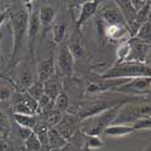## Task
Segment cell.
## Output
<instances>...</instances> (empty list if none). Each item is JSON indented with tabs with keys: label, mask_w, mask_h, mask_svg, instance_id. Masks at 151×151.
Listing matches in <instances>:
<instances>
[{
	"label": "cell",
	"mask_w": 151,
	"mask_h": 151,
	"mask_svg": "<svg viewBox=\"0 0 151 151\" xmlns=\"http://www.w3.org/2000/svg\"><path fill=\"white\" fill-rule=\"evenodd\" d=\"M28 5L27 6H19L10 12V18L12 24V32H14V48H12V56L10 64H15L17 62L23 42L26 40L28 34Z\"/></svg>",
	"instance_id": "obj_1"
},
{
	"label": "cell",
	"mask_w": 151,
	"mask_h": 151,
	"mask_svg": "<svg viewBox=\"0 0 151 151\" xmlns=\"http://www.w3.org/2000/svg\"><path fill=\"white\" fill-rule=\"evenodd\" d=\"M150 64L142 63L122 62L110 68L105 74L100 75L103 80H120V79H135V78H150Z\"/></svg>",
	"instance_id": "obj_2"
},
{
	"label": "cell",
	"mask_w": 151,
	"mask_h": 151,
	"mask_svg": "<svg viewBox=\"0 0 151 151\" xmlns=\"http://www.w3.org/2000/svg\"><path fill=\"white\" fill-rule=\"evenodd\" d=\"M120 108H121V105L117 104L103 112H100L98 115L83 119L80 121L79 127L87 137H99V134L102 133L108 126L114 123Z\"/></svg>",
	"instance_id": "obj_3"
},
{
	"label": "cell",
	"mask_w": 151,
	"mask_h": 151,
	"mask_svg": "<svg viewBox=\"0 0 151 151\" xmlns=\"http://www.w3.org/2000/svg\"><path fill=\"white\" fill-rule=\"evenodd\" d=\"M151 88V79L150 78H135L129 79L126 82L115 87L114 91L124 94H133V96H147L150 94Z\"/></svg>",
	"instance_id": "obj_4"
},
{
	"label": "cell",
	"mask_w": 151,
	"mask_h": 151,
	"mask_svg": "<svg viewBox=\"0 0 151 151\" xmlns=\"http://www.w3.org/2000/svg\"><path fill=\"white\" fill-rule=\"evenodd\" d=\"M128 42H129V55L124 62L147 64V58L150 57V45L139 41L135 37H131Z\"/></svg>",
	"instance_id": "obj_5"
},
{
	"label": "cell",
	"mask_w": 151,
	"mask_h": 151,
	"mask_svg": "<svg viewBox=\"0 0 151 151\" xmlns=\"http://www.w3.org/2000/svg\"><path fill=\"white\" fill-rule=\"evenodd\" d=\"M80 126V119L70 114H64L62 116L60 121L55 126V129L64 138L67 142L70 140V138L75 134Z\"/></svg>",
	"instance_id": "obj_6"
},
{
	"label": "cell",
	"mask_w": 151,
	"mask_h": 151,
	"mask_svg": "<svg viewBox=\"0 0 151 151\" xmlns=\"http://www.w3.org/2000/svg\"><path fill=\"white\" fill-rule=\"evenodd\" d=\"M28 11H29V16H28V44H29V50L33 52L34 51V45L35 40L40 32V19H39V10L35 6L32 7V5H28Z\"/></svg>",
	"instance_id": "obj_7"
},
{
	"label": "cell",
	"mask_w": 151,
	"mask_h": 151,
	"mask_svg": "<svg viewBox=\"0 0 151 151\" xmlns=\"http://www.w3.org/2000/svg\"><path fill=\"white\" fill-rule=\"evenodd\" d=\"M57 64H58L59 73H60V75H63V76H70L73 74L74 57L67 46L60 48V51L58 53V58H57Z\"/></svg>",
	"instance_id": "obj_8"
},
{
	"label": "cell",
	"mask_w": 151,
	"mask_h": 151,
	"mask_svg": "<svg viewBox=\"0 0 151 151\" xmlns=\"http://www.w3.org/2000/svg\"><path fill=\"white\" fill-rule=\"evenodd\" d=\"M112 106H109L104 100H94V102H90V103H85L81 105L80 109V114H79V119L80 121L87 117H91L94 115H98L100 112H103L108 109H110Z\"/></svg>",
	"instance_id": "obj_9"
},
{
	"label": "cell",
	"mask_w": 151,
	"mask_h": 151,
	"mask_svg": "<svg viewBox=\"0 0 151 151\" xmlns=\"http://www.w3.org/2000/svg\"><path fill=\"white\" fill-rule=\"evenodd\" d=\"M99 7V1L98 0H94V1H85L81 7H80V14H79V17L76 19V26L78 28L82 27L83 24L88 21Z\"/></svg>",
	"instance_id": "obj_10"
},
{
	"label": "cell",
	"mask_w": 151,
	"mask_h": 151,
	"mask_svg": "<svg viewBox=\"0 0 151 151\" xmlns=\"http://www.w3.org/2000/svg\"><path fill=\"white\" fill-rule=\"evenodd\" d=\"M37 81L44 83L55 75V62L53 58H47L37 64Z\"/></svg>",
	"instance_id": "obj_11"
},
{
	"label": "cell",
	"mask_w": 151,
	"mask_h": 151,
	"mask_svg": "<svg viewBox=\"0 0 151 151\" xmlns=\"http://www.w3.org/2000/svg\"><path fill=\"white\" fill-rule=\"evenodd\" d=\"M102 18L105 24L108 26H120V24H126L124 19L121 15L117 6H108L102 12Z\"/></svg>",
	"instance_id": "obj_12"
},
{
	"label": "cell",
	"mask_w": 151,
	"mask_h": 151,
	"mask_svg": "<svg viewBox=\"0 0 151 151\" xmlns=\"http://www.w3.org/2000/svg\"><path fill=\"white\" fill-rule=\"evenodd\" d=\"M67 144L68 142L55 128H50L47 131V145L51 150H60L65 147Z\"/></svg>",
	"instance_id": "obj_13"
},
{
	"label": "cell",
	"mask_w": 151,
	"mask_h": 151,
	"mask_svg": "<svg viewBox=\"0 0 151 151\" xmlns=\"http://www.w3.org/2000/svg\"><path fill=\"white\" fill-rule=\"evenodd\" d=\"M62 92H63L62 91V83L59 80L51 78L46 82H44V94L47 96L48 98H51L52 100H55Z\"/></svg>",
	"instance_id": "obj_14"
},
{
	"label": "cell",
	"mask_w": 151,
	"mask_h": 151,
	"mask_svg": "<svg viewBox=\"0 0 151 151\" xmlns=\"http://www.w3.org/2000/svg\"><path fill=\"white\" fill-rule=\"evenodd\" d=\"M56 17V10L52 6H42L39 9V19H40V26L42 28H48L52 26V22Z\"/></svg>",
	"instance_id": "obj_15"
},
{
	"label": "cell",
	"mask_w": 151,
	"mask_h": 151,
	"mask_svg": "<svg viewBox=\"0 0 151 151\" xmlns=\"http://www.w3.org/2000/svg\"><path fill=\"white\" fill-rule=\"evenodd\" d=\"M116 6L120 10V12H121V15H122L126 24L135 22V15H137V12L132 7L131 1H123V0H120V1H116Z\"/></svg>",
	"instance_id": "obj_16"
},
{
	"label": "cell",
	"mask_w": 151,
	"mask_h": 151,
	"mask_svg": "<svg viewBox=\"0 0 151 151\" xmlns=\"http://www.w3.org/2000/svg\"><path fill=\"white\" fill-rule=\"evenodd\" d=\"M133 132L134 129L129 124H110L103 131L105 135H110V137H126Z\"/></svg>",
	"instance_id": "obj_17"
},
{
	"label": "cell",
	"mask_w": 151,
	"mask_h": 151,
	"mask_svg": "<svg viewBox=\"0 0 151 151\" xmlns=\"http://www.w3.org/2000/svg\"><path fill=\"white\" fill-rule=\"evenodd\" d=\"M14 120L19 127H24V128H28V129H32V131L35 128V126L37 123V119L35 116L14 114Z\"/></svg>",
	"instance_id": "obj_18"
},
{
	"label": "cell",
	"mask_w": 151,
	"mask_h": 151,
	"mask_svg": "<svg viewBox=\"0 0 151 151\" xmlns=\"http://www.w3.org/2000/svg\"><path fill=\"white\" fill-rule=\"evenodd\" d=\"M68 33V26L67 23H57L52 27V37L55 44H60L65 39Z\"/></svg>",
	"instance_id": "obj_19"
},
{
	"label": "cell",
	"mask_w": 151,
	"mask_h": 151,
	"mask_svg": "<svg viewBox=\"0 0 151 151\" xmlns=\"http://www.w3.org/2000/svg\"><path fill=\"white\" fill-rule=\"evenodd\" d=\"M134 37L138 39L139 41H142V42H145V44L150 45V40H151V23H150V21L142 24Z\"/></svg>",
	"instance_id": "obj_20"
},
{
	"label": "cell",
	"mask_w": 151,
	"mask_h": 151,
	"mask_svg": "<svg viewBox=\"0 0 151 151\" xmlns=\"http://www.w3.org/2000/svg\"><path fill=\"white\" fill-rule=\"evenodd\" d=\"M62 116H63V114H60V112H58L57 110L52 109V110L45 112V114H42V122H45L50 128H53L60 121Z\"/></svg>",
	"instance_id": "obj_21"
},
{
	"label": "cell",
	"mask_w": 151,
	"mask_h": 151,
	"mask_svg": "<svg viewBox=\"0 0 151 151\" xmlns=\"http://www.w3.org/2000/svg\"><path fill=\"white\" fill-rule=\"evenodd\" d=\"M68 106H69V98H68V96L64 92H62L55 99V102H53V109L57 110L58 112H60V114L64 115L65 112H67V110H68Z\"/></svg>",
	"instance_id": "obj_22"
},
{
	"label": "cell",
	"mask_w": 151,
	"mask_h": 151,
	"mask_svg": "<svg viewBox=\"0 0 151 151\" xmlns=\"http://www.w3.org/2000/svg\"><path fill=\"white\" fill-rule=\"evenodd\" d=\"M69 51L71 52L73 57H78V58H83L86 56V50L81 42V39H74L68 47Z\"/></svg>",
	"instance_id": "obj_23"
},
{
	"label": "cell",
	"mask_w": 151,
	"mask_h": 151,
	"mask_svg": "<svg viewBox=\"0 0 151 151\" xmlns=\"http://www.w3.org/2000/svg\"><path fill=\"white\" fill-rule=\"evenodd\" d=\"M27 93L34 99V100H39L42 96H44V83L39 82V81H34L30 87L27 90Z\"/></svg>",
	"instance_id": "obj_24"
},
{
	"label": "cell",
	"mask_w": 151,
	"mask_h": 151,
	"mask_svg": "<svg viewBox=\"0 0 151 151\" xmlns=\"http://www.w3.org/2000/svg\"><path fill=\"white\" fill-rule=\"evenodd\" d=\"M150 10H151V4H150V1H147V4L144 7H142L139 11H137L135 22L139 24V26L150 21Z\"/></svg>",
	"instance_id": "obj_25"
},
{
	"label": "cell",
	"mask_w": 151,
	"mask_h": 151,
	"mask_svg": "<svg viewBox=\"0 0 151 151\" xmlns=\"http://www.w3.org/2000/svg\"><path fill=\"white\" fill-rule=\"evenodd\" d=\"M131 127L135 131H150V127H151V120L150 117H140V119H138L135 120L133 123L129 124Z\"/></svg>",
	"instance_id": "obj_26"
},
{
	"label": "cell",
	"mask_w": 151,
	"mask_h": 151,
	"mask_svg": "<svg viewBox=\"0 0 151 151\" xmlns=\"http://www.w3.org/2000/svg\"><path fill=\"white\" fill-rule=\"evenodd\" d=\"M26 147H27V151H41L42 150L39 139H37V137L34 133H32L26 139Z\"/></svg>",
	"instance_id": "obj_27"
},
{
	"label": "cell",
	"mask_w": 151,
	"mask_h": 151,
	"mask_svg": "<svg viewBox=\"0 0 151 151\" xmlns=\"http://www.w3.org/2000/svg\"><path fill=\"white\" fill-rule=\"evenodd\" d=\"M129 40V39H128ZM124 41V42H121L119 48H117V63H122L127 59L128 55H129V42Z\"/></svg>",
	"instance_id": "obj_28"
},
{
	"label": "cell",
	"mask_w": 151,
	"mask_h": 151,
	"mask_svg": "<svg viewBox=\"0 0 151 151\" xmlns=\"http://www.w3.org/2000/svg\"><path fill=\"white\" fill-rule=\"evenodd\" d=\"M34 82L33 80V76H32V74L29 70H24L23 73L19 74V76H18V83L21 87H24V88H29L30 85Z\"/></svg>",
	"instance_id": "obj_29"
},
{
	"label": "cell",
	"mask_w": 151,
	"mask_h": 151,
	"mask_svg": "<svg viewBox=\"0 0 151 151\" xmlns=\"http://www.w3.org/2000/svg\"><path fill=\"white\" fill-rule=\"evenodd\" d=\"M11 129V124H10V121L7 119L6 115H4L1 111H0V135L3 138L6 137L9 134Z\"/></svg>",
	"instance_id": "obj_30"
},
{
	"label": "cell",
	"mask_w": 151,
	"mask_h": 151,
	"mask_svg": "<svg viewBox=\"0 0 151 151\" xmlns=\"http://www.w3.org/2000/svg\"><path fill=\"white\" fill-rule=\"evenodd\" d=\"M90 149H98L103 145V142L99 139V137H88V143H87Z\"/></svg>",
	"instance_id": "obj_31"
},
{
	"label": "cell",
	"mask_w": 151,
	"mask_h": 151,
	"mask_svg": "<svg viewBox=\"0 0 151 151\" xmlns=\"http://www.w3.org/2000/svg\"><path fill=\"white\" fill-rule=\"evenodd\" d=\"M146 4H147L146 0H131V5L135 10V12L139 11L142 7H144Z\"/></svg>",
	"instance_id": "obj_32"
},
{
	"label": "cell",
	"mask_w": 151,
	"mask_h": 151,
	"mask_svg": "<svg viewBox=\"0 0 151 151\" xmlns=\"http://www.w3.org/2000/svg\"><path fill=\"white\" fill-rule=\"evenodd\" d=\"M18 127H19V126H18ZM18 133H19V137L22 138V139L26 140L27 138L33 133V131L32 129H28V128H24V127H19L18 128Z\"/></svg>",
	"instance_id": "obj_33"
},
{
	"label": "cell",
	"mask_w": 151,
	"mask_h": 151,
	"mask_svg": "<svg viewBox=\"0 0 151 151\" xmlns=\"http://www.w3.org/2000/svg\"><path fill=\"white\" fill-rule=\"evenodd\" d=\"M11 144L5 138H0V151H10Z\"/></svg>",
	"instance_id": "obj_34"
},
{
	"label": "cell",
	"mask_w": 151,
	"mask_h": 151,
	"mask_svg": "<svg viewBox=\"0 0 151 151\" xmlns=\"http://www.w3.org/2000/svg\"><path fill=\"white\" fill-rule=\"evenodd\" d=\"M9 15H10L9 10H6V11H4V12H0V26L3 24V22L5 21V18H6Z\"/></svg>",
	"instance_id": "obj_35"
},
{
	"label": "cell",
	"mask_w": 151,
	"mask_h": 151,
	"mask_svg": "<svg viewBox=\"0 0 151 151\" xmlns=\"http://www.w3.org/2000/svg\"><path fill=\"white\" fill-rule=\"evenodd\" d=\"M1 37H3V33L0 32V42H1Z\"/></svg>",
	"instance_id": "obj_36"
}]
</instances>
